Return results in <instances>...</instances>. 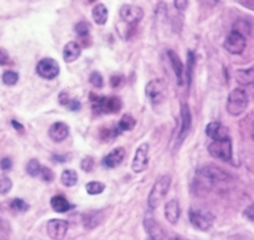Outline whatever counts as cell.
<instances>
[{"instance_id": "6da1fadb", "label": "cell", "mask_w": 254, "mask_h": 240, "mask_svg": "<svg viewBox=\"0 0 254 240\" xmlns=\"http://www.w3.org/2000/svg\"><path fill=\"white\" fill-rule=\"evenodd\" d=\"M171 183L172 177L169 174L160 176L155 180L153 188L150 191V194H149V198H147V205H149L150 210H155V208H158L159 206L162 205L165 196L169 192V188H171Z\"/></svg>"}, {"instance_id": "7a4b0ae2", "label": "cell", "mask_w": 254, "mask_h": 240, "mask_svg": "<svg viewBox=\"0 0 254 240\" xmlns=\"http://www.w3.org/2000/svg\"><path fill=\"white\" fill-rule=\"evenodd\" d=\"M248 104L249 98L246 90L242 88H237L229 94L228 102H226V111L230 116L238 117L246 112Z\"/></svg>"}, {"instance_id": "3957f363", "label": "cell", "mask_w": 254, "mask_h": 240, "mask_svg": "<svg viewBox=\"0 0 254 240\" xmlns=\"http://www.w3.org/2000/svg\"><path fill=\"white\" fill-rule=\"evenodd\" d=\"M198 177L207 185L219 184V183L228 182L230 180V174L216 165H206L198 171Z\"/></svg>"}, {"instance_id": "277c9868", "label": "cell", "mask_w": 254, "mask_h": 240, "mask_svg": "<svg viewBox=\"0 0 254 240\" xmlns=\"http://www.w3.org/2000/svg\"><path fill=\"white\" fill-rule=\"evenodd\" d=\"M188 217H190V224L202 232L211 229V226L215 223L214 215L207 210H203V208H190V212H188Z\"/></svg>"}, {"instance_id": "5b68a950", "label": "cell", "mask_w": 254, "mask_h": 240, "mask_svg": "<svg viewBox=\"0 0 254 240\" xmlns=\"http://www.w3.org/2000/svg\"><path fill=\"white\" fill-rule=\"evenodd\" d=\"M208 153L212 158L221 162H230L233 158V145L230 137L222 140H214L208 145Z\"/></svg>"}, {"instance_id": "8992f818", "label": "cell", "mask_w": 254, "mask_h": 240, "mask_svg": "<svg viewBox=\"0 0 254 240\" xmlns=\"http://www.w3.org/2000/svg\"><path fill=\"white\" fill-rule=\"evenodd\" d=\"M145 93H146V97L149 98L150 103L154 106L163 103L167 97V83L160 78L153 79L147 83Z\"/></svg>"}, {"instance_id": "52a82bcc", "label": "cell", "mask_w": 254, "mask_h": 240, "mask_svg": "<svg viewBox=\"0 0 254 240\" xmlns=\"http://www.w3.org/2000/svg\"><path fill=\"white\" fill-rule=\"evenodd\" d=\"M92 98L94 97L92 96ZM93 111L95 113H117L122 107L121 99L117 97H95L93 99Z\"/></svg>"}, {"instance_id": "ba28073f", "label": "cell", "mask_w": 254, "mask_h": 240, "mask_svg": "<svg viewBox=\"0 0 254 240\" xmlns=\"http://www.w3.org/2000/svg\"><path fill=\"white\" fill-rule=\"evenodd\" d=\"M224 47L228 52L233 54V55H240L244 52L247 47V38L246 36L242 35L240 32L233 29L229 36L226 37L225 42H224Z\"/></svg>"}, {"instance_id": "9c48e42d", "label": "cell", "mask_w": 254, "mask_h": 240, "mask_svg": "<svg viewBox=\"0 0 254 240\" xmlns=\"http://www.w3.org/2000/svg\"><path fill=\"white\" fill-rule=\"evenodd\" d=\"M36 71L41 78L47 79V80H52L60 74V65L58 64V61L54 59H42L36 66Z\"/></svg>"}, {"instance_id": "30bf717a", "label": "cell", "mask_w": 254, "mask_h": 240, "mask_svg": "<svg viewBox=\"0 0 254 240\" xmlns=\"http://www.w3.org/2000/svg\"><path fill=\"white\" fill-rule=\"evenodd\" d=\"M149 150H150V146L147 142H144L137 148L135 156H133L132 164H131V168L135 173H142L144 171H146L147 165H149Z\"/></svg>"}, {"instance_id": "8fae6325", "label": "cell", "mask_w": 254, "mask_h": 240, "mask_svg": "<svg viewBox=\"0 0 254 240\" xmlns=\"http://www.w3.org/2000/svg\"><path fill=\"white\" fill-rule=\"evenodd\" d=\"M120 17L127 24H137L144 18V10L133 4H125L120 9Z\"/></svg>"}, {"instance_id": "7c38bea8", "label": "cell", "mask_w": 254, "mask_h": 240, "mask_svg": "<svg viewBox=\"0 0 254 240\" xmlns=\"http://www.w3.org/2000/svg\"><path fill=\"white\" fill-rule=\"evenodd\" d=\"M47 234L54 240H63L69 230V223L63 219H52L46 225Z\"/></svg>"}, {"instance_id": "4fadbf2b", "label": "cell", "mask_w": 254, "mask_h": 240, "mask_svg": "<svg viewBox=\"0 0 254 240\" xmlns=\"http://www.w3.org/2000/svg\"><path fill=\"white\" fill-rule=\"evenodd\" d=\"M192 126V116L187 103L181 104V128L178 132V145L182 144L185 139L187 137L188 132Z\"/></svg>"}, {"instance_id": "5bb4252c", "label": "cell", "mask_w": 254, "mask_h": 240, "mask_svg": "<svg viewBox=\"0 0 254 240\" xmlns=\"http://www.w3.org/2000/svg\"><path fill=\"white\" fill-rule=\"evenodd\" d=\"M49 136L52 141L61 142L69 136V126L64 122H55L49 128Z\"/></svg>"}, {"instance_id": "9a60e30c", "label": "cell", "mask_w": 254, "mask_h": 240, "mask_svg": "<svg viewBox=\"0 0 254 240\" xmlns=\"http://www.w3.org/2000/svg\"><path fill=\"white\" fill-rule=\"evenodd\" d=\"M167 55L169 61H171L172 69H173L174 75L177 78V83H178V85H183V83H185L183 81V76H185V66H183V62L181 61L179 56L177 55L173 50H169L167 52Z\"/></svg>"}, {"instance_id": "2e32d148", "label": "cell", "mask_w": 254, "mask_h": 240, "mask_svg": "<svg viewBox=\"0 0 254 240\" xmlns=\"http://www.w3.org/2000/svg\"><path fill=\"white\" fill-rule=\"evenodd\" d=\"M144 226L146 233L149 234V238L153 240H165L164 230L162 226L159 225L153 217H146L144 220Z\"/></svg>"}, {"instance_id": "e0dca14e", "label": "cell", "mask_w": 254, "mask_h": 240, "mask_svg": "<svg viewBox=\"0 0 254 240\" xmlns=\"http://www.w3.org/2000/svg\"><path fill=\"white\" fill-rule=\"evenodd\" d=\"M164 215L168 223L172 225H176L179 221L181 217V207H179V202L177 200H171L165 203L164 207Z\"/></svg>"}, {"instance_id": "ac0fdd59", "label": "cell", "mask_w": 254, "mask_h": 240, "mask_svg": "<svg viewBox=\"0 0 254 240\" xmlns=\"http://www.w3.org/2000/svg\"><path fill=\"white\" fill-rule=\"evenodd\" d=\"M206 133L207 136L211 137L212 140H222L228 139L229 132L226 127H224L220 122H210L206 126Z\"/></svg>"}, {"instance_id": "d6986e66", "label": "cell", "mask_w": 254, "mask_h": 240, "mask_svg": "<svg viewBox=\"0 0 254 240\" xmlns=\"http://www.w3.org/2000/svg\"><path fill=\"white\" fill-rule=\"evenodd\" d=\"M81 55V47L78 42L75 41H70L65 45L63 52V58L65 60V62H74L76 59H79V56Z\"/></svg>"}, {"instance_id": "ffe728a7", "label": "cell", "mask_w": 254, "mask_h": 240, "mask_svg": "<svg viewBox=\"0 0 254 240\" xmlns=\"http://www.w3.org/2000/svg\"><path fill=\"white\" fill-rule=\"evenodd\" d=\"M125 154H126V151L124 148L113 149L110 154H107V156H104L103 165L107 168H115L119 164H121L122 160L125 159Z\"/></svg>"}, {"instance_id": "44dd1931", "label": "cell", "mask_w": 254, "mask_h": 240, "mask_svg": "<svg viewBox=\"0 0 254 240\" xmlns=\"http://www.w3.org/2000/svg\"><path fill=\"white\" fill-rule=\"evenodd\" d=\"M235 79L243 87H249V85H254V67L251 69H242L238 70L235 74Z\"/></svg>"}, {"instance_id": "7402d4cb", "label": "cell", "mask_w": 254, "mask_h": 240, "mask_svg": "<svg viewBox=\"0 0 254 240\" xmlns=\"http://www.w3.org/2000/svg\"><path fill=\"white\" fill-rule=\"evenodd\" d=\"M51 207L54 211L59 212V214H64V212H67L70 208L72 207L69 203V201L63 196H54L51 198Z\"/></svg>"}, {"instance_id": "603a6c76", "label": "cell", "mask_w": 254, "mask_h": 240, "mask_svg": "<svg viewBox=\"0 0 254 240\" xmlns=\"http://www.w3.org/2000/svg\"><path fill=\"white\" fill-rule=\"evenodd\" d=\"M92 17L94 19V22L99 26H103L108 19V9L106 8V5L103 4H97V5L93 8Z\"/></svg>"}, {"instance_id": "cb8c5ba5", "label": "cell", "mask_w": 254, "mask_h": 240, "mask_svg": "<svg viewBox=\"0 0 254 240\" xmlns=\"http://www.w3.org/2000/svg\"><path fill=\"white\" fill-rule=\"evenodd\" d=\"M60 180L65 187H72L78 183V174L72 169H66V171L63 172Z\"/></svg>"}, {"instance_id": "d4e9b609", "label": "cell", "mask_w": 254, "mask_h": 240, "mask_svg": "<svg viewBox=\"0 0 254 240\" xmlns=\"http://www.w3.org/2000/svg\"><path fill=\"white\" fill-rule=\"evenodd\" d=\"M136 126V120L131 115H124L119 122L120 131H131Z\"/></svg>"}, {"instance_id": "484cf974", "label": "cell", "mask_w": 254, "mask_h": 240, "mask_svg": "<svg viewBox=\"0 0 254 240\" xmlns=\"http://www.w3.org/2000/svg\"><path fill=\"white\" fill-rule=\"evenodd\" d=\"M104 188H106L104 183L98 182V180H92V182L87 183V185H85V189H87L88 194H90V196L101 194L104 191Z\"/></svg>"}, {"instance_id": "4316f807", "label": "cell", "mask_w": 254, "mask_h": 240, "mask_svg": "<svg viewBox=\"0 0 254 240\" xmlns=\"http://www.w3.org/2000/svg\"><path fill=\"white\" fill-rule=\"evenodd\" d=\"M12 180H10L8 176H5V174H0V194H1V196L9 193V191L12 189Z\"/></svg>"}, {"instance_id": "83f0119b", "label": "cell", "mask_w": 254, "mask_h": 240, "mask_svg": "<svg viewBox=\"0 0 254 240\" xmlns=\"http://www.w3.org/2000/svg\"><path fill=\"white\" fill-rule=\"evenodd\" d=\"M29 206L24 202L23 200H20V198H15L10 202V210L15 214H22V212H26L28 210Z\"/></svg>"}, {"instance_id": "f1b7e54d", "label": "cell", "mask_w": 254, "mask_h": 240, "mask_svg": "<svg viewBox=\"0 0 254 240\" xmlns=\"http://www.w3.org/2000/svg\"><path fill=\"white\" fill-rule=\"evenodd\" d=\"M41 168H42V167H41L40 162H38L37 159H31L28 162V164H27L26 171L31 177H38L40 176Z\"/></svg>"}, {"instance_id": "f546056e", "label": "cell", "mask_w": 254, "mask_h": 240, "mask_svg": "<svg viewBox=\"0 0 254 240\" xmlns=\"http://www.w3.org/2000/svg\"><path fill=\"white\" fill-rule=\"evenodd\" d=\"M18 79H19L18 72L12 71V70H8V71L3 72V75H1V80H3L4 84H6V85L17 84Z\"/></svg>"}, {"instance_id": "4dcf8cb0", "label": "cell", "mask_w": 254, "mask_h": 240, "mask_svg": "<svg viewBox=\"0 0 254 240\" xmlns=\"http://www.w3.org/2000/svg\"><path fill=\"white\" fill-rule=\"evenodd\" d=\"M194 61H196V58H194V54L192 51H188L187 55V80L188 84L192 81V74H193V66H194Z\"/></svg>"}, {"instance_id": "1f68e13d", "label": "cell", "mask_w": 254, "mask_h": 240, "mask_svg": "<svg viewBox=\"0 0 254 240\" xmlns=\"http://www.w3.org/2000/svg\"><path fill=\"white\" fill-rule=\"evenodd\" d=\"M94 159H93L92 156H85L80 163V168L83 169L84 172H87V173H90V172L94 169Z\"/></svg>"}, {"instance_id": "d6a6232c", "label": "cell", "mask_w": 254, "mask_h": 240, "mask_svg": "<svg viewBox=\"0 0 254 240\" xmlns=\"http://www.w3.org/2000/svg\"><path fill=\"white\" fill-rule=\"evenodd\" d=\"M89 81H90V84L93 85V87L95 88H102L103 87V76L99 74V72L94 71L90 74L89 76Z\"/></svg>"}, {"instance_id": "836d02e7", "label": "cell", "mask_w": 254, "mask_h": 240, "mask_svg": "<svg viewBox=\"0 0 254 240\" xmlns=\"http://www.w3.org/2000/svg\"><path fill=\"white\" fill-rule=\"evenodd\" d=\"M89 29H90V27L87 22H79V23L75 26L76 33H78L80 37H85V36H88V33H89Z\"/></svg>"}, {"instance_id": "e575fe53", "label": "cell", "mask_w": 254, "mask_h": 240, "mask_svg": "<svg viewBox=\"0 0 254 240\" xmlns=\"http://www.w3.org/2000/svg\"><path fill=\"white\" fill-rule=\"evenodd\" d=\"M40 176L42 178V180H45V182H51V180H54V177H55L54 176V172L50 168H47V167H42L41 168Z\"/></svg>"}, {"instance_id": "d590c367", "label": "cell", "mask_w": 254, "mask_h": 240, "mask_svg": "<svg viewBox=\"0 0 254 240\" xmlns=\"http://www.w3.org/2000/svg\"><path fill=\"white\" fill-rule=\"evenodd\" d=\"M0 237H3V240H8L9 237V226L3 220H0Z\"/></svg>"}, {"instance_id": "8d00e7d4", "label": "cell", "mask_w": 254, "mask_h": 240, "mask_svg": "<svg viewBox=\"0 0 254 240\" xmlns=\"http://www.w3.org/2000/svg\"><path fill=\"white\" fill-rule=\"evenodd\" d=\"M174 6L178 12H185L188 6V0H174Z\"/></svg>"}, {"instance_id": "74e56055", "label": "cell", "mask_w": 254, "mask_h": 240, "mask_svg": "<svg viewBox=\"0 0 254 240\" xmlns=\"http://www.w3.org/2000/svg\"><path fill=\"white\" fill-rule=\"evenodd\" d=\"M9 55L8 52L5 50L0 49V66H4V65H8L9 64Z\"/></svg>"}, {"instance_id": "f35d334b", "label": "cell", "mask_w": 254, "mask_h": 240, "mask_svg": "<svg viewBox=\"0 0 254 240\" xmlns=\"http://www.w3.org/2000/svg\"><path fill=\"white\" fill-rule=\"evenodd\" d=\"M12 168V160L9 159V158H3V159L0 160V169L1 171H9V169Z\"/></svg>"}, {"instance_id": "ab89813d", "label": "cell", "mask_w": 254, "mask_h": 240, "mask_svg": "<svg viewBox=\"0 0 254 240\" xmlns=\"http://www.w3.org/2000/svg\"><path fill=\"white\" fill-rule=\"evenodd\" d=\"M244 216H246L248 220L253 221L254 223V205L248 206V207L244 210Z\"/></svg>"}, {"instance_id": "60d3db41", "label": "cell", "mask_w": 254, "mask_h": 240, "mask_svg": "<svg viewBox=\"0 0 254 240\" xmlns=\"http://www.w3.org/2000/svg\"><path fill=\"white\" fill-rule=\"evenodd\" d=\"M122 83V76L121 75H113L111 76V85H112L113 88H117L120 87Z\"/></svg>"}, {"instance_id": "b9f144b4", "label": "cell", "mask_w": 254, "mask_h": 240, "mask_svg": "<svg viewBox=\"0 0 254 240\" xmlns=\"http://www.w3.org/2000/svg\"><path fill=\"white\" fill-rule=\"evenodd\" d=\"M66 107H69L71 111L80 110V103H79V101H75V99H70L69 103L66 104Z\"/></svg>"}, {"instance_id": "7bdbcfd3", "label": "cell", "mask_w": 254, "mask_h": 240, "mask_svg": "<svg viewBox=\"0 0 254 240\" xmlns=\"http://www.w3.org/2000/svg\"><path fill=\"white\" fill-rule=\"evenodd\" d=\"M12 126L15 128V130L19 131V132H23V130H24L23 124H20L18 121H14V120H13V121H12Z\"/></svg>"}, {"instance_id": "ee69618b", "label": "cell", "mask_w": 254, "mask_h": 240, "mask_svg": "<svg viewBox=\"0 0 254 240\" xmlns=\"http://www.w3.org/2000/svg\"><path fill=\"white\" fill-rule=\"evenodd\" d=\"M171 240H186V239H183V238H181V237H178V235H176V237H172Z\"/></svg>"}, {"instance_id": "f6af8a7d", "label": "cell", "mask_w": 254, "mask_h": 240, "mask_svg": "<svg viewBox=\"0 0 254 240\" xmlns=\"http://www.w3.org/2000/svg\"><path fill=\"white\" fill-rule=\"evenodd\" d=\"M251 135H252V139L254 140V121H253V124H252V131H251Z\"/></svg>"}, {"instance_id": "bcb514c9", "label": "cell", "mask_w": 254, "mask_h": 240, "mask_svg": "<svg viewBox=\"0 0 254 240\" xmlns=\"http://www.w3.org/2000/svg\"><path fill=\"white\" fill-rule=\"evenodd\" d=\"M149 240H153V239H150V238H149Z\"/></svg>"}]
</instances>
